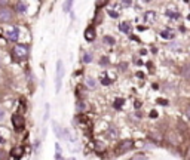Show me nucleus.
Returning a JSON list of instances; mask_svg holds the SVG:
<instances>
[{
    "instance_id": "1",
    "label": "nucleus",
    "mask_w": 190,
    "mask_h": 160,
    "mask_svg": "<svg viewBox=\"0 0 190 160\" xmlns=\"http://www.w3.org/2000/svg\"><path fill=\"white\" fill-rule=\"evenodd\" d=\"M134 148V141L132 139H122L117 145H116V154L117 156H120V154H125V153H128L129 150H132Z\"/></svg>"
},
{
    "instance_id": "2",
    "label": "nucleus",
    "mask_w": 190,
    "mask_h": 160,
    "mask_svg": "<svg viewBox=\"0 0 190 160\" xmlns=\"http://www.w3.org/2000/svg\"><path fill=\"white\" fill-rule=\"evenodd\" d=\"M12 126L17 132H22L24 127H25V120H24V116L20 114V113H14L12 114Z\"/></svg>"
},
{
    "instance_id": "3",
    "label": "nucleus",
    "mask_w": 190,
    "mask_h": 160,
    "mask_svg": "<svg viewBox=\"0 0 190 160\" xmlns=\"http://www.w3.org/2000/svg\"><path fill=\"white\" fill-rule=\"evenodd\" d=\"M12 54L17 59H25L27 55H28V49L25 45H15L14 49H12Z\"/></svg>"
},
{
    "instance_id": "4",
    "label": "nucleus",
    "mask_w": 190,
    "mask_h": 160,
    "mask_svg": "<svg viewBox=\"0 0 190 160\" xmlns=\"http://www.w3.org/2000/svg\"><path fill=\"white\" fill-rule=\"evenodd\" d=\"M14 15H12V9L8 6H2L0 8V22H9L12 21Z\"/></svg>"
},
{
    "instance_id": "5",
    "label": "nucleus",
    "mask_w": 190,
    "mask_h": 160,
    "mask_svg": "<svg viewBox=\"0 0 190 160\" xmlns=\"http://www.w3.org/2000/svg\"><path fill=\"white\" fill-rule=\"evenodd\" d=\"M57 90H59V88H61V80H62V76H64V67H62V62L61 61H58V64H57Z\"/></svg>"
},
{
    "instance_id": "6",
    "label": "nucleus",
    "mask_w": 190,
    "mask_h": 160,
    "mask_svg": "<svg viewBox=\"0 0 190 160\" xmlns=\"http://www.w3.org/2000/svg\"><path fill=\"white\" fill-rule=\"evenodd\" d=\"M6 36H8V39H9V40L17 42V40L20 39V28H18V27H12V28H9V30L6 31Z\"/></svg>"
},
{
    "instance_id": "7",
    "label": "nucleus",
    "mask_w": 190,
    "mask_h": 160,
    "mask_svg": "<svg viewBox=\"0 0 190 160\" xmlns=\"http://www.w3.org/2000/svg\"><path fill=\"white\" fill-rule=\"evenodd\" d=\"M24 156V148L22 147H15L12 151H11V157L14 160H21V157Z\"/></svg>"
},
{
    "instance_id": "8",
    "label": "nucleus",
    "mask_w": 190,
    "mask_h": 160,
    "mask_svg": "<svg viewBox=\"0 0 190 160\" xmlns=\"http://www.w3.org/2000/svg\"><path fill=\"white\" fill-rule=\"evenodd\" d=\"M165 14H166V17H168L169 20H174V21H177V20L180 18V14H178V11H177L175 8H168V9L165 11Z\"/></svg>"
},
{
    "instance_id": "9",
    "label": "nucleus",
    "mask_w": 190,
    "mask_h": 160,
    "mask_svg": "<svg viewBox=\"0 0 190 160\" xmlns=\"http://www.w3.org/2000/svg\"><path fill=\"white\" fill-rule=\"evenodd\" d=\"M95 30H94V27H88L86 28V31H85V40L86 42H94L95 40Z\"/></svg>"
},
{
    "instance_id": "10",
    "label": "nucleus",
    "mask_w": 190,
    "mask_h": 160,
    "mask_svg": "<svg viewBox=\"0 0 190 160\" xmlns=\"http://www.w3.org/2000/svg\"><path fill=\"white\" fill-rule=\"evenodd\" d=\"M156 18H157V15H156L154 11H149V12L144 14V21H146V22H154Z\"/></svg>"
},
{
    "instance_id": "11",
    "label": "nucleus",
    "mask_w": 190,
    "mask_h": 160,
    "mask_svg": "<svg viewBox=\"0 0 190 160\" xmlns=\"http://www.w3.org/2000/svg\"><path fill=\"white\" fill-rule=\"evenodd\" d=\"M119 30H120L122 33H125V34H129V33H131V22H128V21L120 22V24H119Z\"/></svg>"
},
{
    "instance_id": "12",
    "label": "nucleus",
    "mask_w": 190,
    "mask_h": 160,
    "mask_svg": "<svg viewBox=\"0 0 190 160\" xmlns=\"http://www.w3.org/2000/svg\"><path fill=\"white\" fill-rule=\"evenodd\" d=\"M159 36H160L162 39H174V31L169 30V28H166V30L159 31Z\"/></svg>"
},
{
    "instance_id": "13",
    "label": "nucleus",
    "mask_w": 190,
    "mask_h": 160,
    "mask_svg": "<svg viewBox=\"0 0 190 160\" xmlns=\"http://www.w3.org/2000/svg\"><path fill=\"white\" fill-rule=\"evenodd\" d=\"M181 74H183V77H184L186 80H189V82H190V64H186V65L183 67Z\"/></svg>"
},
{
    "instance_id": "14",
    "label": "nucleus",
    "mask_w": 190,
    "mask_h": 160,
    "mask_svg": "<svg viewBox=\"0 0 190 160\" xmlns=\"http://www.w3.org/2000/svg\"><path fill=\"white\" fill-rule=\"evenodd\" d=\"M27 3H24V2H18L17 5H15V8H17V11L18 12H21V14H24V12H27Z\"/></svg>"
},
{
    "instance_id": "15",
    "label": "nucleus",
    "mask_w": 190,
    "mask_h": 160,
    "mask_svg": "<svg viewBox=\"0 0 190 160\" xmlns=\"http://www.w3.org/2000/svg\"><path fill=\"white\" fill-rule=\"evenodd\" d=\"M103 43H106V45H109V46H113V45L116 43V40H115L112 36H104V37H103Z\"/></svg>"
},
{
    "instance_id": "16",
    "label": "nucleus",
    "mask_w": 190,
    "mask_h": 160,
    "mask_svg": "<svg viewBox=\"0 0 190 160\" xmlns=\"http://www.w3.org/2000/svg\"><path fill=\"white\" fill-rule=\"evenodd\" d=\"M123 104H125V99H123V98H116V99H115V104H113V105H115V108L120 110V108L123 107Z\"/></svg>"
},
{
    "instance_id": "17",
    "label": "nucleus",
    "mask_w": 190,
    "mask_h": 160,
    "mask_svg": "<svg viewBox=\"0 0 190 160\" xmlns=\"http://www.w3.org/2000/svg\"><path fill=\"white\" fill-rule=\"evenodd\" d=\"M117 133H119V132H117V129H116L115 126H110V129H109V133H107V135H109L110 138H113V139H115V138H117Z\"/></svg>"
},
{
    "instance_id": "18",
    "label": "nucleus",
    "mask_w": 190,
    "mask_h": 160,
    "mask_svg": "<svg viewBox=\"0 0 190 160\" xmlns=\"http://www.w3.org/2000/svg\"><path fill=\"white\" fill-rule=\"evenodd\" d=\"M112 82H113V79H109V77H107V74H106V73H104V74H103V76H101V83H103V85H104V86H109V85H110V83H112Z\"/></svg>"
},
{
    "instance_id": "19",
    "label": "nucleus",
    "mask_w": 190,
    "mask_h": 160,
    "mask_svg": "<svg viewBox=\"0 0 190 160\" xmlns=\"http://www.w3.org/2000/svg\"><path fill=\"white\" fill-rule=\"evenodd\" d=\"M55 150H57V153H55V159H57V160H64V159H62V156H61V147H59V144H55Z\"/></svg>"
},
{
    "instance_id": "20",
    "label": "nucleus",
    "mask_w": 190,
    "mask_h": 160,
    "mask_svg": "<svg viewBox=\"0 0 190 160\" xmlns=\"http://www.w3.org/2000/svg\"><path fill=\"white\" fill-rule=\"evenodd\" d=\"M86 85H88L91 89H95V88H97V82H95L92 77H88V79H86Z\"/></svg>"
},
{
    "instance_id": "21",
    "label": "nucleus",
    "mask_w": 190,
    "mask_h": 160,
    "mask_svg": "<svg viewBox=\"0 0 190 160\" xmlns=\"http://www.w3.org/2000/svg\"><path fill=\"white\" fill-rule=\"evenodd\" d=\"M147 159V156L146 154H143V153H138V154H135L131 160H146Z\"/></svg>"
},
{
    "instance_id": "22",
    "label": "nucleus",
    "mask_w": 190,
    "mask_h": 160,
    "mask_svg": "<svg viewBox=\"0 0 190 160\" xmlns=\"http://www.w3.org/2000/svg\"><path fill=\"white\" fill-rule=\"evenodd\" d=\"M82 59H83V62H85V64H88V62H91V61H92V55L86 52V54H83V58H82Z\"/></svg>"
},
{
    "instance_id": "23",
    "label": "nucleus",
    "mask_w": 190,
    "mask_h": 160,
    "mask_svg": "<svg viewBox=\"0 0 190 160\" xmlns=\"http://www.w3.org/2000/svg\"><path fill=\"white\" fill-rule=\"evenodd\" d=\"M85 108H86V104H85L83 101H79V102H77V110H79V111H85Z\"/></svg>"
},
{
    "instance_id": "24",
    "label": "nucleus",
    "mask_w": 190,
    "mask_h": 160,
    "mask_svg": "<svg viewBox=\"0 0 190 160\" xmlns=\"http://www.w3.org/2000/svg\"><path fill=\"white\" fill-rule=\"evenodd\" d=\"M109 15H110V17H113V18H119V14H117V12H115V11H110V9H109Z\"/></svg>"
},
{
    "instance_id": "25",
    "label": "nucleus",
    "mask_w": 190,
    "mask_h": 160,
    "mask_svg": "<svg viewBox=\"0 0 190 160\" xmlns=\"http://www.w3.org/2000/svg\"><path fill=\"white\" fill-rule=\"evenodd\" d=\"M150 117H152V119H156V117H157V111H156V110H152V111H150Z\"/></svg>"
},
{
    "instance_id": "26",
    "label": "nucleus",
    "mask_w": 190,
    "mask_h": 160,
    "mask_svg": "<svg viewBox=\"0 0 190 160\" xmlns=\"http://www.w3.org/2000/svg\"><path fill=\"white\" fill-rule=\"evenodd\" d=\"M3 119H5V110L0 108V120H3Z\"/></svg>"
},
{
    "instance_id": "27",
    "label": "nucleus",
    "mask_w": 190,
    "mask_h": 160,
    "mask_svg": "<svg viewBox=\"0 0 190 160\" xmlns=\"http://www.w3.org/2000/svg\"><path fill=\"white\" fill-rule=\"evenodd\" d=\"M186 116H187V119H190V105H187V108H186Z\"/></svg>"
},
{
    "instance_id": "28",
    "label": "nucleus",
    "mask_w": 190,
    "mask_h": 160,
    "mask_svg": "<svg viewBox=\"0 0 190 160\" xmlns=\"http://www.w3.org/2000/svg\"><path fill=\"white\" fill-rule=\"evenodd\" d=\"M134 107H135V108H140V107H141V101H135V102H134Z\"/></svg>"
},
{
    "instance_id": "29",
    "label": "nucleus",
    "mask_w": 190,
    "mask_h": 160,
    "mask_svg": "<svg viewBox=\"0 0 190 160\" xmlns=\"http://www.w3.org/2000/svg\"><path fill=\"white\" fill-rule=\"evenodd\" d=\"M71 5H73V3H71V2H67V3H65V8H64V9H65V11H68V9H70V6H71Z\"/></svg>"
},
{
    "instance_id": "30",
    "label": "nucleus",
    "mask_w": 190,
    "mask_h": 160,
    "mask_svg": "<svg viewBox=\"0 0 190 160\" xmlns=\"http://www.w3.org/2000/svg\"><path fill=\"white\" fill-rule=\"evenodd\" d=\"M132 2H122V6H131Z\"/></svg>"
},
{
    "instance_id": "31",
    "label": "nucleus",
    "mask_w": 190,
    "mask_h": 160,
    "mask_svg": "<svg viewBox=\"0 0 190 160\" xmlns=\"http://www.w3.org/2000/svg\"><path fill=\"white\" fill-rule=\"evenodd\" d=\"M5 144V138L2 136V133H0V145H3Z\"/></svg>"
},
{
    "instance_id": "32",
    "label": "nucleus",
    "mask_w": 190,
    "mask_h": 160,
    "mask_svg": "<svg viewBox=\"0 0 190 160\" xmlns=\"http://www.w3.org/2000/svg\"><path fill=\"white\" fill-rule=\"evenodd\" d=\"M126 67H128L126 62H125V64H120V70H126Z\"/></svg>"
},
{
    "instance_id": "33",
    "label": "nucleus",
    "mask_w": 190,
    "mask_h": 160,
    "mask_svg": "<svg viewBox=\"0 0 190 160\" xmlns=\"http://www.w3.org/2000/svg\"><path fill=\"white\" fill-rule=\"evenodd\" d=\"M137 76H138V77H141V79H144V74H143V73H140V71L137 73Z\"/></svg>"
}]
</instances>
